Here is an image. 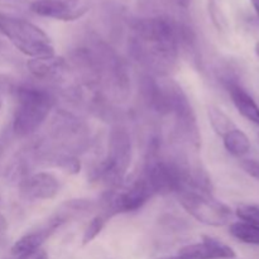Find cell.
<instances>
[{
  "mask_svg": "<svg viewBox=\"0 0 259 259\" xmlns=\"http://www.w3.org/2000/svg\"><path fill=\"white\" fill-rule=\"evenodd\" d=\"M235 215L242 222L259 227V206L252 204H240L235 209Z\"/></svg>",
  "mask_w": 259,
  "mask_h": 259,
  "instance_id": "2e32d148",
  "label": "cell"
},
{
  "mask_svg": "<svg viewBox=\"0 0 259 259\" xmlns=\"http://www.w3.org/2000/svg\"><path fill=\"white\" fill-rule=\"evenodd\" d=\"M250 3H252L253 8H254L255 13L259 15V0H250Z\"/></svg>",
  "mask_w": 259,
  "mask_h": 259,
  "instance_id": "44dd1931",
  "label": "cell"
},
{
  "mask_svg": "<svg viewBox=\"0 0 259 259\" xmlns=\"http://www.w3.org/2000/svg\"><path fill=\"white\" fill-rule=\"evenodd\" d=\"M255 52H257V55L259 56V42L255 45Z\"/></svg>",
  "mask_w": 259,
  "mask_h": 259,
  "instance_id": "603a6c76",
  "label": "cell"
},
{
  "mask_svg": "<svg viewBox=\"0 0 259 259\" xmlns=\"http://www.w3.org/2000/svg\"><path fill=\"white\" fill-rule=\"evenodd\" d=\"M179 255L186 259H234L232 247L210 235H202L201 242L189 244L179 250Z\"/></svg>",
  "mask_w": 259,
  "mask_h": 259,
  "instance_id": "ba28073f",
  "label": "cell"
},
{
  "mask_svg": "<svg viewBox=\"0 0 259 259\" xmlns=\"http://www.w3.org/2000/svg\"><path fill=\"white\" fill-rule=\"evenodd\" d=\"M223 139H224L225 149L235 157L245 156L252 147L247 134L238 128H234L229 133L225 134Z\"/></svg>",
  "mask_w": 259,
  "mask_h": 259,
  "instance_id": "4fadbf2b",
  "label": "cell"
},
{
  "mask_svg": "<svg viewBox=\"0 0 259 259\" xmlns=\"http://www.w3.org/2000/svg\"><path fill=\"white\" fill-rule=\"evenodd\" d=\"M176 3L180 5V7L186 8V7H189V4L191 3V0H176Z\"/></svg>",
  "mask_w": 259,
  "mask_h": 259,
  "instance_id": "ffe728a7",
  "label": "cell"
},
{
  "mask_svg": "<svg viewBox=\"0 0 259 259\" xmlns=\"http://www.w3.org/2000/svg\"><path fill=\"white\" fill-rule=\"evenodd\" d=\"M60 191L58 180L48 172L32 175L20 184V194L28 201L52 200Z\"/></svg>",
  "mask_w": 259,
  "mask_h": 259,
  "instance_id": "9c48e42d",
  "label": "cell"
},
{
  "mask_svg": "<svg viewBox=\"0 0 259 259\" xmlns=\"http://www.w3.org/2000/svg\"><path fill=\"white\" fill-rule=\"evenodd\" d=\"M153 194L148 181L143 176L125 189L109 195L106 200L108 210L111 214L137 211L151 199Z\"/></svg>",
  "mask_w": 259,
  "mask_h": 259,
  "instance_id": "8992f818",
  "label": "cell"
},
{
  "mask_svg": "<svg viewBox=\"0 0 259 259\" xmlns=\"http://www.w3.org/2000/svg\"><path fill=\"white\" fill-rule=\"evenodd\" d=\"M53 232H55V230H53L50 225L46 224L45 227L40 228L39 230L27 233V234L23 235L22 238H19V239L13 244L12 254L14 255L15 259H17L28 254V253H32L34 252V250L40 249L43 243L46 242V239H47Z\"/></svg>",
  "mask_w": 259,
  "mask_h": 259,
  "instance_id": "8fae6325",
  "label": "cell"
},
{
  "mask_svg": "<svg viewBox=\"0 0 259 259\" xmlns=\"http://www.w3.org/2000/svg\"><path fill=\"white\" fill-rule=\"evenodd\" d=\"M158 259H186V258H184V257H181V255H175V257H163V258H158Z\"/></svg>",
  "mask_w": 259,
  "mask_h": 259,
  "instance_id": "7402d4cb",
  "label": "cell"
},
{
  "mask_svg": "<svg viewBox=\"0 0 259 259\" xmlns=\"http://www.w3.org/2000/svg\"><path fill=\"white\" fill-rule=\"evenodd\" d=\"M91 0H35L30 10L39 17L75 22L90 10Z\"/></svg>",
  "mask_w": 259,
  "mask_h": 259,
  "instance_id": "52a82bcc",
  "label": "cell"
},
{
  "mask_svg": "<svg viewBox=\"0 0 259 259\" xmlns=\"http://www.w3.org/2000/svg\"><path fill=\"white\" fill-rule=\"evenodd\" d=\"M230 234L245 244L259 245V227L244 222H235L229 227Z\"/></svg>",
  "mask_w": 259,
  "mask_h": 259,
  "instance_id": "5bb4252c",
  "label": "cell"
},
{
  "mask_svg": "<svg viewBox=\"0 0 259 259\" xmlns=\"http://www.w3.org/2000/svg\"><path fill=\"white\" fill-rule=\"evenodd\" d=\"M229 94L238 111L245 119L259 125V106L254 99L238 83H229Z\"/></svg>",
  "mask_w": 259,
  "mask_h": 259,
  "instance_id": "7c38bea8",
  "label": "cell"
},
{
  "mask_svg": "<svg viewBox=\"0 0 259 259\" xmlns=\"http://www.w3.org/2000/svg\"><path fill=\"white\" fill-rule=\"evenodd\" d=\"M182 207L197 222L210 227H223L232 219L233 211L228 205L214 199L211 192L192 187L179 191Z\"/></svg>",
  "mask_w": 259,
  "mask_h": 259,
  "instance_id": "277c9868",
  "label": "cell"
},
{
  "mask_svg": "<svg viewBox=\"0 0 259 259\" xmlns=\"http://www.w3.org/2000/svg\"><path fill=\"white\" fill-rule=\"evenodd\" d=\"M134 48L157 67L171 66L177 57L179 43L189 35V29L164 15L139 18L133 22Z\"/></svg>",
  "mask_w": 259,
  "mask_h": 259,
  "instance_id": "6da1fadb",
  "label": "cell"
},
{
  "mask_svg": "<svg viewBox=\"0 0 259 259\" xmlns=\"http://www.w3.org/2000/svg\"><path fill=\"white\" fill-rule=\"evenodd\" d=\"M242 168L253 179L259 181V161L254 159H244L242 161Z\"/></svg>",
  "mask_w": 259,
  "mask_h": 259,
  "instance_id": "d6986e66",
  "label": "cell"
},
{
  "mask_svg": "<svg viewBox=\"0 0 259 259\" xmlns=\"http://www.w3.org/2000/svg\"><path fill=\"white\" fill-rule=\"evenodd\" d=\"M132 158L131 137L125 129L116 128L110 133L109 153L101 164L99 176L111 185H118L125 175Z\"/></svg>",
  "mask_w": 259,
  "mask_h": 259,
  "instance_id": "5b68a950",
  "label": "cell"
},
{
  "mask_svg": "<svg viewBox=\"0 0 259 259\" xmlns=\"http://www.w3.org/2000/svg\"><path fill=\"white\" fill-rule=\"evenodd\" d=\"M104 225H105V219H104L101 215H98L94 219L90 220L89 225L86 227L85 232L82 235V244L86 245L89 243L93 242L104 229Z\"/></svg>",
  "mask_w": 259,
  "mask_h": 259,
  "instance_id": "e0dca14e",
  "label": "cell"
},
{
  "mask_svg": "<svg viewBox=\"0 0 259 259\" xmlns=\"http://www.w3.org/2000/svg\"><path fill=\"white\" fill-rule=\"evenodd\" d=\"M58 166L61 167V168H63L65 171L70 172V174L72 175H76L80 172L81 169V163L80 161H78L76 157H72V156H62L58 158Z\"/></svg>",
  "mask_w": 259,
  "mask_h": 259,
  "instance_id": "ac0fdd59",
  "label": "cell"
},
{
  "mask_svg": "<svg viewBox=\"0 0 259 259\" xmlns=\"http://www.w3.org/2000/svg\"><path fill=\"white\" fill-rule=\"evenodd\" d=\"M0 33L13 43L18 51L30 58L55 56V47L45 30L38 25L12 15L0 14Z\"/></svg>",
  "mask_w": 259,
  "mask_h": 259,
  "instance_id": "7a4b0ae2",
  "label": "cell"
},
{
  "mask_svg": "<svg viewBox=\"0 0 259 259\" xmlns=\"http://www.w3.org/2000/svg\"><path fill=\"white\" fill-rule=\"evenodd\" d=\"M17 101L13 129L19 137L29 136L37 131L45 123L55 104L50 93L32 86L18 89Z\"/></svg>",
  "mask_w": 259,
  "mask_h": 259,
  "instance_id": "3957f363",
  "label": "cell"
},
{
  "mask_svg": "<svg viewBox=\"0 0 259 259\" xmlns=\"http://www.w3.org/2000/svg\"><path fill=\"white\" fill-rule=\"evenodd\" d=\"M27 67L33 76L38 78H50L60 76L65 72L66 61L62 57L51 56L43 58H30L27 62Z\"/></svg>",
  "mask_w": 259,
  "mask_h": 259,
  "instance_id": "30bf717a",
  "label": "cell"
},
{
  "mask_svg": "<svg viewBox=\"0 0 259 259\" xmlns=\"http://www.w3.org/2000/svg\"><path fill=\"white\" fill-rule=\"evenodd\" d=\"M0 108H2V99H0Z\"/></svg>",
  "mask_w": 259,
  "mask_h": 259,
  "instance_id": "cb8c5ba5",
  "label": "cell"
},
{
  "mask_svg": "<svg viewBox=\"0 0 259 259\" xmlns=\"http://www.w3.org/2000/svg\"><path fill=\"white\" fill-rule=\"evenodd\" d=\"M207 116H209V121L211 124L212 129H214L218 136L224 137L225 134H228L235 128L232 119L218 106H209L207 108Z\"/></svg>",
  "mask_w": 259,
  "mask_h": 259,
  "instance_id": "9a60e30c",
  "label": "cell"
}]
</instances>
